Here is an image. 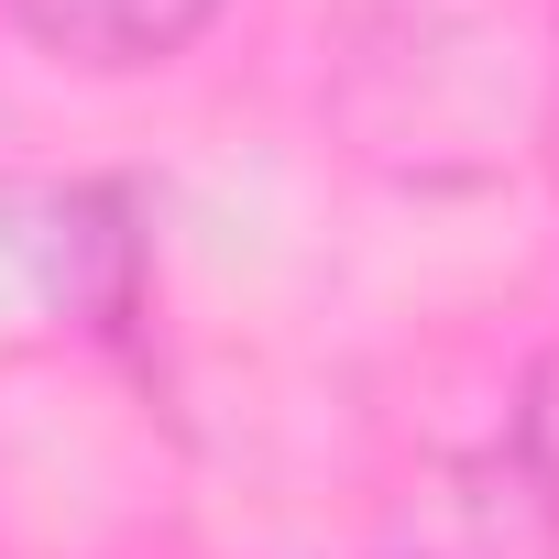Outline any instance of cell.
I'll use <instances>...</instances> for the list:
<instances>
[{
  "label": "cell",
  "instance_id": "1",
  "mask_svg": "<svg viewBox=\"0 0 559 559\" xmlns=\"http://www.w3.org/2000/svg\"><path fill=\"white\" fill-rule=\"evenodd\" d=\"M23 23V45H45L56 67H88V78H132V67H165L187 56L219 0H0Z\"/></svg>",
  "mask_w": 559,
  "mask_h": 559
},
{
  "label": "cell",
  "instance_id": "2",
  "mask_svg": "<svg viewBox=\"0 0 559 559\" xmlns=\"http://www.w3.org/2000/svg\"><path fill=\"white\" fill-rule=\"evenodd\" d=\"M515 450H526V483L548 493V515H559V352L526 373V406H515Z\"/></svg>",
  "mask_w": 559,
  "mask_h": 559
}]
</instances>
